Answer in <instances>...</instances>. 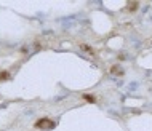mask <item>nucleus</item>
Returning a JSON list of instances; mask_svg holds the SVG:
<instances>
[{
	"mask_svg": "<svg viewBox=\"0 0 152 131\" xmlns=\"http://www.w3.org/2000/svg\"><path fill=\"white\" fill-rule=\"evenodd\" d=\"M35 128H39V129H51V128H54V123L50 120V118L43 117V118H40V120L35 123Z\"/></svg>",
	"mask_w": 152,
	"mask_h": 131,
	"instance_id": "f257e3e1",
	"label": "nucleus"
},
{
	"mask_svg": "<svg viewBox=\"0 0 152 131\" xmlns=\"http://www.w3.org/2000/svg\"><path fill=\"white\" fill-rule=\"evenodd\" d=\"M111 72H112V74H117V75H123V70H122L119 66H114V67L111 69Z\"/></svg>",
	"mask_w": 152,
	"mask_h": 131,
	"instance_id": "f03ea898",
	"label": "nucleus"
},
{
	"mask_svg": "<svg viewBox=\"0 0 152 131\" xmlns=\"http://www.w3.org/2000/svg\"><path fill=\"white\" fill-rule=\"evenodd\" d=\"M83 99L85 101H88V102H96V99H95V96H91V94H83Z\"/></svg>",
	"mask_w": 152,
	"mask_h": 131,
	"instance_id": "7ed1b4c3",
	"label": "nucleus"
},
{
	"mask_svg": "<svg viewBox=\"0 0 152 131\" xmlns=\"http://www.w3.org/2000/svg\"><path fill=\"white\" fill-rule=\"evenodd\" d=\"M8 78H10L8 72H0V80H8Z\"/></svg>",
	"mask_w": 152,
	"mask_h": 131,
	"instance_id": "20e7f679",
	"label": "nucleus"
},
{
	"mask_svg": "<svg viewBox=\"0 0 152 131\" xmlns=\"http://www.w3.org/2000/svg\"><path fill=\"white\" fill-rule=\"evenodd\" d=\"M82 50H85V51H88L90 53V55H93V48H91V46H87V45H82Z\"/></svg>",
	"mask_w": 152,
	"mask_h": 131,
	"instance_id": "39448f33",
	"label": "nucleus"
},
{
	"mask_svg": "<svg viewBox=\"0 0 152 131\" xmlns=\"http://www.w3.org/2000/svg\"><path fill=\"white\" fill-rule=\"evenodd\" d=\"M136 7H138V3H136V2H133V3H130V5H128L130 11H135V8H136Z\"/></svg>",
	"mask_w": 152,
	"mask_h": 131,
	"instance_id": "423d86ee",
	"label": "nucleus"
}]
</instances>
